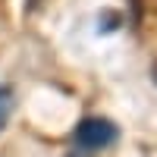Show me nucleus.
Here are the masks:
<instances>
[{
    "mask_svg": "<svg viewBox=\"0 0 157 157\" xmlns=\"http://www.w3.org/2000/svg\"><path fill=\"white\" fill-rule=\"evenodd\" d=\"M10 110H13V88L10 85H0V129H3Z\"/></svg>",
    "mask_w": 157,
    "mask_h": 157,
    "instance_id": "f03ea898",
    "label": "nucleus"
},
{
    "mask_svg": "<svg viewBox=\"0 0 157 157\" xmlns=\"http://www.w3.org/2000/svg\"><path fill=\"white\" fill-rule=\"evenodd\" d=\"M116 141V126L104 116H88V120L78 123L75 129V148L82 151L85 157H91L94 151H104Z\"/></svg>",
    "mask_w": 157,
    "mask_h": 157,
    "instance_id": "f257e3e1",
    "label": "nucleus"
}]
</instances>
